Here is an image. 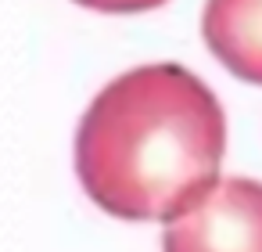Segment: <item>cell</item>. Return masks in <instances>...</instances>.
<instances>
[{"label": "cell", "instance_id": "obj_3", "mask_svg": "<svg viewBox=\"0 0 262 252\" xmlns=\"http://www.w3.org/2000/svg\"><path fill=\"white\" fill-rule=\"evenodd\" d=\"M201 40L230 76L262 87V0H205Z\"/></svg>", "mask_w": 262, "mask_h": 252}, {"label": "cell", "instance_id": "obj_2", "mask_svg": "<svg viewBox=\"0 0 262 252\" xmlns=\"http://www.w3.org/2000/svg\"><path fill=\"white\" fill-rule=\"evenodd\" d=\"M162 252H262V184L219 180L162 230Z\"/></svg>", "mask_w": 262, "mask_h": 252}, {"label": "cell", "instance_id": "obj_4", "mask_svg": "<svg viewBox=\"0 0 262 252\" xmlns=\"http://www.w3.org/2000/svg\"><path fill=\"white\" fill-rule=\"evenodd\" d=\"M72 4L101 11V15H140V11H155L169 4V0H72Z\"/></svg>", "mask_w": 262, "mask_h": 252}, {"label": "cell", "instance_id": "obj_1", "mask_svg": "<svg viewBox=\"0 0 262 252\" xmlns=\"http://www.w3.org/2000/svg\"><path fill=\"white\" fill-rule=\"evenodd\" d=\"M226 155V112L176 62L137 65L86 105L72 162L86 198L129 223H169L198 205Z\"/></svg>", "mask_w": 262, "mask_h": 252}]
</instances>
